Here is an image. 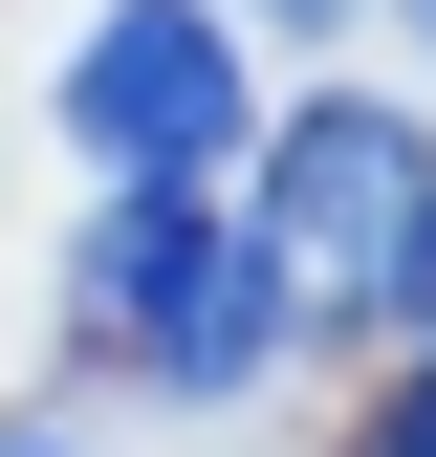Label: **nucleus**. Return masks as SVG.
I'll return each mask as SVG.
<instances>
[{"mask_svg":"<svg viewBox=\"0 0 436 457\" xmlns=\"http://www.w3.org/2000/svg\"><path fill=\"white\" fill-rule=\"evenodd\" d=\"M415 22H436V0H415Z\"/></svg>","mask_w":436,"mask_h":457,"instance_id":"8","label":"nucleus"},{"mask_svg":"<svg viewBox=\"0 0 436 457\" xmlns=\"http://www.w3.org/2000/svg\"><path fill=\"white\" fill-rule=\"evenodd\" d=\"M240 109H262V66H240L218 0H109V22L66 44V87H44V131H66L109 196H218Z\"/></svg>","mask_w":436,"mask_h":457,"instance_id":"2","label":"nucleus"},{"mask_svg":"<svg viewBox=\"0 0 436 457\" xmlns=\"http://www.w3.org/2000/svg\"><path fill=\"white\" fill-rule=\"evenodd\" d=\"M415 196H436V131L371 109V87H306L284 131H262V240H284L306 305H371L393 240H415Z\"/></svg>","mask_w":436,"mask_h":457,"instance_id":"3","label":"nucleus"},{"mask_svg":"<svg viewBox=\"0 0 436 457\" xmlns=\"http://www.w3.org/2000/svg\"><path fill=\"white\" fill-rule=\"evenodd\" d=\"M393 327H436V196H415V240H393V283H371Z\"/></svg>","mask_w":436,"mask_h":457,"instance_id":"5","label":"nucleus"},{"mask_svg":"<svg viewBox=\"0 0 436 457\" xmlns=\"http://www.w3.org/2000/svg\"><path fill=\"white\" fill-rule=\"evenodd\" d=\"M349 457H436V327H415V370H393V392L349 414Z\"/></svg>","mask_w":436,"mask_h":457,"instance_id":"4","label":"nucleus"},{"mask_svg":"<svg viewBox=\"0 0 436 457\" xmlns=\"http://www.w3.org/2000/svg\"><path fill=\"white\" fill-rule=\"evenodd\" d=\"M0 457H66V436H0Z\"/></svg>","mask_w":436,"mask_h":457,"instance_id":"7","label":"nucleus"},{"mask_svg":"<svg viewBox=\"0 0 436 457\" xmlns=\"http://www.w3.org/2000/svg\"><path fill=\"white\" fill-rule=\"evenodd\" d=\"M262 22H327V0H262Z\"/></svg>","mask_w":436,"mask_h":457,"instance_id":"6","label":"nucleus"},{"mask_svg":"<svg viewBox=\"0 0 436 457\" xmlns=\"http://www.w3.org/2000/svg\"><path fill=\"white\" fill-rule=\"evenodd\" d=\"M66 305H88L153 392H262L284 327H306V283H284L262 218H218V196H109L88 262H66Z\"/></svg>","mask_w":436,"mask_h":457,"instance_id":"1","label":"nucleus"}]
</instances>
